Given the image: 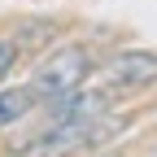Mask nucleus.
I'll return each instance as SVG.
<instances>
[{
    "label": "nucleus",
    "mask_w": 157,
    "mask_h": 157,
    "mask_svg": "<svg viewBox=\"0 0 157 157\" xmlns=\"http://www.w3.org/2000/svg\"><path fill=\"white\" fill-rule=\"evenodd\" d=\"M105 87H148L157 83V52H118L101 66Z\"/></svg>",
    "instance_id": "f03ea898"
},
{
    "label": "nucleus",
    "mask_w": 157,
    "mask_h": 157,
    "mask_svg": "<svg viewBox=\"0 0 157 157\" xmlns=\"http://www.w3.org/2000/svg\"><path fill=\"white\" fill-rule=\"evenodd\" d=\"M48 118H52V127L57 122H96V118H105L109 113V92H66V96H52L48 101Z\"/></svg>",
    "instance_id": "7ed1b4c3"
},
{
    "label": "nucleus",
    "mask_w": 157,
    "mask_h": 157,
    "mask_svg": "<svg viewBox=\"0 0 157 157\" xmlns=\"http://www.w3.org/2000/svg\"><path fill=\"white\" fill-rule=\"evenodd\" d=\"M92 74V57L87 48H78V44H66V48H57L44 66L35 70L31 78V92H35V101H52V96H66L74 92L83 78Z\"/></svg>",
    "instance_id": "f257e3e1"
},
{
    "label": "nucleus",
    "mask_w": 157,
    "mask_h": 157,
    "mask_svg": "<svg viewBox=\"0 0 157 157\" xmlns=\"http://www.w3.org/2000/svg\"><path fill=\"white\" fill-rule=\"evenodd\" d=\"M13 57H17V48L9 44V39H0V78L9 74V66H13Z\"/></svg>",
    "instance_id": "39448f33"
},
{
    "label": "nucleus",
    "mask_w": 157,
    "mask_h": 157,
    "mask_svg": "<svg viewBox=\"0 0 157 157\" xmlns=\"http://www.w3.org/2000/svg\"><path fill=\"white\" fill-rule=\"evenodd\" d=\"M31 105H35V92L31 87H5L0 92V127L22 122V118L31 113Z\"/></svg>",
    "instance_id": "20e7f679"
}]
</instances>
